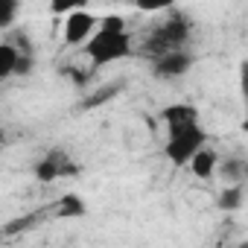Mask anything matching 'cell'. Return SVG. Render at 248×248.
<instances>
[{
    "label": "cell",
    "instance_id": "obj_9",
    "mask_svg": "<svg viewBox=\"0 0 248 248\" xmlns=\"http://www.w3.org/2000/svg\"><path fill=\"white\" fill-rule=\"evenodd\" d=\"M85 210H88V204H85V199L76 196V193H67V196H62V202H59V213H62V216H85Z\"/></svg>",
    "mask_w": 248,
    "mask_h": 248
},
{
    "label": "cell",
    "instance_id": "obj_11",
    "mask_svg": "<svg viewBox=\"0 0 248 248\" xmlns=\"http://www.w3.org/2000/svg\"><path fill=\"white\" fill-rule=\"evenodd\" d=\"M239 202H242V187H225L222 204H225V207H239Z\"/></svg>",
    "mask_w": 248,
    "mask_h": 248
},
{
    "label": "cell",
    "instance_id": "obj_5",
    "mask_svg": "<svg viewBox=\"0 0 248 248\" xmlns=\"http://www.w3.org/2000/svg\"><path fill=\"white\" fill-rule=\"evenodd\" d=\"M76 167L70 164V158H67V152L64 149H53V152H47V158L35 167V175L41 178V181H56V178H62V175H67V172H73Z\"/></svg>",
    "mask_w": 248,
    "mask_h": 248
},
{
    "label": "cell",
    "instance_id": "obj_4",
    "mask_svg": "<svg viewBox=\"0 0 248 248\" xmlns=\"http://www.w3.org/2000/svg\"><path fill=\"white\" fill-rule=\"evenodd\" d=\"M193 67V56L187 50H170L155 59V76L161 79H178Z\"/></svg>",
    "mask_w": 248,
    "mask_h": 248
},
{
    "label": "cell",
    "instance_id": "obj_6",
    "mask_svg": "<svg viewBox=\"0 0 248 248\" xmlns=\"http://www.w3.org/2000/svg\"><path fill=\"white\" fill-rule=\"evenodd\" d=\"M161 120L167 123V132L172 129H184V126H196L199 123V111L187 102H175V105H167L161 111Z\"/></svg>",
    "mask_w": 248,
    "mask_h": 248
},
{
    "label": "cell",
    "instance_id": "obj_8",
    "mask_svg": "<svg viewBox=\"0 0 248 248\" xmlns=\"http://www.w3.org/2000/svg\"><path fill=\"white\" fill-rule=\"evenodd\" d=\"M18 59H21V50H18V47H12V44H0V79H6V76L15 73Z\"/></svg>",
    "mask_w": 248,
    "mask_h": 248
},
{
    "label": "cell",
    "instance_id": "obj_12",
    "mask_svg": "<svg viewBox=\"0 0 248 248\" xmlns=\"http://www.w3.org/2000/svg\"><path fill=\"white\" fill-rule=\"evenodd\" d=\"M3 143H6V132H3V129H0V146H3Z\"/></svg>",
    "mask_w": 248,
    "mask_h": 248
},
{
    "label": "cell",
    "instance_id": "obj_1",
    "mask_svg": "<svg viewBox=\"0 0 248 248\" xmlns=\"http://www.w3.org/2000/svg\"><path fill=\"white\" fill-rule=\"evenodd\" d=\"M129 53H132V35L126 30H102V27H96V32L85 41V56L91 59L93 67L114 64L120 59H126Z\"/></svg>",
    "mask_w": 248,
    "mask_h": 248
},
{
    "label": "cell",
    "instance_id": "obj_10",
    "mask_svg": "<svg viewBox=\"0 0 248 248\" xmlns=\"http://www.w3.org/2000/svg\"><path fill=\"white\" fill-rule=\"evenodd\" d=\"M18 3L15 0H0V27H9L15 18H18Z\"/></svg>",
    "mask_w": 248,
    "mask_h": 248
},
{
    "label": "cell",
    "instance_id": "obj_2",
    "mask_svg": "<svg viewBox=\"0 0 248 248\" xmlns=\"http://www.w3.org/2000/svg\"><path fill=\"white\" fill-rule=\"evenodd\" d=\"M204 140H207V135H204V129L199 126V123H196V126H184V129H172V132H167L164 155L170 158V164L187 167L190 158L199 149H204Z\"/></svg>",
    "mask_w": 248,
    "mask_h": 248
},
{
    "label": "cell",
    "instance_id": "obj_7",
    "mask_svg": "<svg viewBox=\"0 0 248 248\" xmlns=\"http://www.w3.org/2000/svg\"><path fill=\"white\" fill-rule=\"evenodd\" d=\"M187 167H190V172H193L196 178H210V175L216 172V167H219V158H216V152H213V149H207V146H204V149H199V152L190 158V164H187Z\"/></svg>",
    "mask_w": 248,
    "mask_h": 248
},
{
    "label": "cell",
    "instance_id": "obj_3",
    "mask_svg": "<svg viewBox=\"0 0 248 248\" xmlns=\"http://www.w3.org/2000/svg\"><path fill=\"white\" fill-rule=\"evenodd\" d=\"M96 18H93V12H88V9H73L67 18H64V44H85L93 32H96Z\"/></svg>",
    "mask_w": 248,
    "mask_h": 248
}]
</instances>
